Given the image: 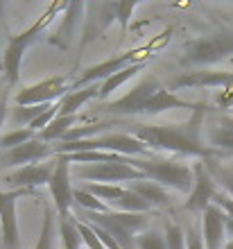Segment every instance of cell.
I'll use <instances>...</instances> for the list:
<instances>
[{
	"mask_svg": "<svg viewBox=\"0 0 233 249\" xmlns=\"http://www.w3.org/2000/svg\"><path fill=\"white\" fill-rule=\"evenodd\" d=\"M208 109L211 107L195 111L186 123L179 124H129V134L143 141L149 150L172 152V154H181V157H197L199 161L220 159L217 152L201 143L204 116Z\"/></svg>",
	"mask_w": 233,
	"mask_h": 249,
	"instance_id": "obj_1",
	"label": "cell"
},
{
	"mask_svg": "<svg viewBox=\"0 0 233 249\" xmlns=\"http://www.w3.org/2000/svg\"><path fill=\"white\" fill-rule=\"evenodd\" d=\"M66 5H68V2H52L46 12L41 14V18L34 20L27 30H23L20 34L9 36V41H7V46H5V53H2V71H5V79L9 86L18 84L20 66H23L25 53L41 39V34L46 32L48 25L54 20V16H57L59 12H64Z\"/></svg>",
	"mask_w": 233,
	"mask_h": 249,
	"instance_id": "obj_2",
	"label": "cell"
},
{
	"mask_svg": "<svg viewBox=\"0 0 233 249\" xmlns=\"http://www.w3.org/2000/svg\"><path fill=\"white\" fill-rule=\"evenodd\" d=\"M75 213L79 220L86 224H95L100 229L118 240L123 249L136 247V236L145 231L147 227V213H120V211H109V213H91V211H82L75 206Z\"/></svg>",
	"mask_w": 233,
	"mask_h": 249,
	"instance_id": "obj_3",
	"label": "cell"
},
{
	"mask_svg": "<svg viewBox=\"0 0 233 249\" xmlns=\"http://www.w3.org/2000/svg\"><path fill=\"white\" fill-rule=\"evenodd\" d=\"M131 168H136L145 175V179L156 181L163 188H175L183 195H190L195 186V172L190 165L177 161V159H136L131 157Z\"/></svg>",
	"mask_w": 233,
	"mask_h": 249,
	"instance_id": "obj_4",
	"label": "cell"
},
{
	"mask_svg": "<svg viewBox=\"0 0 233 249\" xmlns=\"http://www.w3.org/2000/svg\"><path fill=\"white\" fill-rule=\"evenodd\" d=\"M233 57V30H215L183 46L181 66H213Z\"/></svg>",
	"mask_w": 233,
	"mask_h": 249,
	"instance_id": "obj_5",
	"label": "cell"
},
{
	"mask_svg": "<svg viewBox=\"0 0 233 249\" xmlns=\"http://www.w3.org/2000/svg\"><path fill=\"white\" fill-rule=\"evenodd\" d=\"M72 177L86 184H113L120 186L131 181H143L145 175L129 163H82L72 168Z\"/></svg>",
	"mask_w": 233,
	"mask_h": 249,
	"instance_id": "obj_6",
	"label": "cell"
},
{
	"mask_svg": "<svg viewBox=\"0 0 233 249\" xmlns=\"http://www.w3.org/2000/svg\"><path fill=\"white\" fill-rule=\"evenodd\" d=\"M163 84L154 75H147L145 79H141L129 93H125L120 100H113L109 105H102V109L111 116H145V107L156 91H161Z\"/></svg>",
	"mask_w": 233,
	"mask_h": 249,
	"instance_id": "obj_7",
	"label": "cell"
},
{
	"mask_svg": "<svg viewBox=\"0 0 233 249\" xmlns=\"http://www.w3.org/2000/svg\"><path fill=\"white\" fill-rule=\"evenodd\" d=\"M143 57H145V54H141L138 50H127V53L118 54V57H109L107 61L89 66L71 84V91H79V89H86V86H91V84H102V82H107L109 77H113L116 72L125 71V68H129V66H134V64H141Z\"/></svg>",
	"mask_w": 233,
	"mask_h": 249,
	"instance_id": "obj_8",
	"label": "cell"
},
{
	"mask_svg": "<svg viewBox=\"0 0 233 249\" xmlns=\"http://www.w3.org/2000/svg\"><path fill=\"white\" fill-rule=\"evenodd\" d=\"M54 175L50 181V195L54 202L59 217L71 215V209H75V188H72L71 179H72V161L68 154H57L54 161Z\"/></svg>",
	"mask_w": 233,
	"mask_h": 249,
	"instance_id": "obj_9",
	"label": "cell"
},
{
	"mask_svg": "<svg viewBox=\"0 0 233 249\" xmlns=\"http://www.w3.org/2000/svg\"><path fill=\"white\" fill-rule=\"evenodd\" d=\"M71 91L68 79L64 75H54V77L41 79L32 86H25L16 93V107H36V105H54Z\"/></svg>",
	"mask_w": 233,
	"mask_h": 249,
	"instance_id": "obj_10",
	"label": "cell"
},
{
	"mask_svg": "<svg viewBox=\"0 0 233 249\" xmlns=\"http://www.w3.org/2000/svg\"><path fill=\"white\" fill-rule=\"evenodd\" d=\"M25 195H34V190H0V233H2V247L18 249L20 231L16 220V202Z\"/></svg>",
	"mask_w": 233,
	"mask_h": 249,
	"instance_id": "obj_11",
	"label": "cell"
},
{
	"mask_svg": "<svg viewBox=\"0 0 233 249\" xmlns=\"http://www.w3.org/2000/svg\"><path fill=\"white\" fill-rule=\"evenodd\" d=\"M50 157H57V150L52 143H43L41 138H34L25 145H18L14 150L0 152V168H25L43 161L46 163Z\"/></svg>",
	"mask_w": 233,
	"mask_h": 249,
	"instance_id": "obj_12",
	"label": "cell"
},
{
	"mask_svg": "<svg viewBox=\"0 0 233 249\" xmlns=\"http://www.w3.org/2000/svg\"><path fill=\"white\" fill-rule=\"evenodd\" d=\"M193 172H195V186L190 190V195H188L186 204H183V209L188 213H204V211L213 204L215 195L220 193L217 190V181L213 179V175L208 172L206 163L204 161H197L193 165Z\"/></svg>",
	"mask_w": 233,
	"mask_h": 249,
	"instance_id": "obj_13",
	"label": "cell"
},
{
	"mask_svg": "<svg viewBox=\"0 0 233 249\" xmlns=\"http://www.w3.org/2000/svg\"><path fill=\"white\" fill-rule=\"evenodd\" d=\"M118 23L116 18V2H86V16H84V34H82V43L79 50H84L93 39L109 25Z\"/></svg>",
	"mask_w": 233,
	"mask_h": 249,
	"instance_id": "obj_14",
	"label": "cell"
},
{
	"mask_svg": "<svg viewBox=\"0 0 233 249\" xmlns=\"http://www.w3.org/2000/svg\"><path fill=\"white\" fill-rule=\"evenodd\" d=\"M54 165L57 163H34V165H25L18 170L9 172L2 177L9 190H36L39 186H50L52 175H54Z\"/></svg>",
	"mask_w": 233,
	"mask_h": 249,
	"instance_id": "obj_15",
	"label": "cell"
},
{
	"mask_svg": "<svg viewBox=\"0 0 233 249\" xmlns=\"http://www.w3.org/2000/svg\"><path fill=\"white\" fill-rule=\"evenodd\" d=\"M233 89V72L231 71H199V72H181L170 82V91L175 93L179 89Z\"/></svg>",
	"mask_w": 233,
	"mask_h": 249,
	"instance_id": "obj_16",
	"label": "cell"
},
{
	"mask_svg": "<svg viewBox=\"0 0 233 249\" xmlns=\"http://www.w3.org/2000/svg\"><path fill=\"white\" fill-rule=\"evenodd\" d=\"M227 236V213L211 204L201 213V238L206 249H222V240Z\"/></svg>",
	"mask_w": 233,
	"mask_h": 249,
	"instance_id": "obj_17",
	"label": "cell"
},
{
	"mask_svg": "<svg viewBox=\"0 0 233 249\" xmlns=\"http://www.w3.org/2000/svg\"><path fill=\"white\" fill-rule=\"evenodd\" d=\"M206 143L220 154V159L233 154V118H222L215 127H211L206 131Z\"/></svg>",
	"mask_w": 233,
	"mask_h": 249,
	"instance_id": "obj_18",
	"label": "cell"
},
{
	"mask_svg": "<svg viewBox=\"0 0 233 249\" xmlns=\"http://www.w3.org/2000/svg\"><path fill=\"white\" fill-rule=\"evenodd\" d=\"M86 12V2H68L64 9V23L57 30L54 39H50L52 46L59 48H68L71 39L75 36V27H77V18Z\"/></svg>",
	"mask_w": 233,
	"mask_h": 249,
	"instance_id": "obj_19",
	"label": "cell"
},
{
	"mask_svg": "<svg viewBox=\"0 0 233 249\" xmlns=\"http://www.w3.org/2000/svg\"><path fill=\"white\" fill-rule=\"evenodd\" d=\"M95 98H100V84H91L79 91H68L59 100V116H77L79 109Z\"/></svg>",
	"mask_w": 233,
	"mask_h": 249,
	"instance_id": "obj_20",
	"label": "cell"
},
{
	"mask_svg": "<svg viewBox=\"0 0 233 249\" xmlns=\"http://www.w3.org/2000/svg\"><path fill=\"white\" fill-rule=\"evenodd\" d=\"M127 188L134 190L136 195H141L145 202L154 209V206H170L172 204V197L163 186H159L156 181H149V179H143V181H131L127 184Z\"/></svg>",
	"mask_w": 233,
	"mask_h": 249,
	"instance_id": "obj_21",
	"label": "cell"
},
{
	"mask_svg": "<svg viewBox=\"0 0 233 249\" xmlns=\"http://www.w3.org/2000/svg\"><path fill=\"white\" fill-rule=\"evenodd\" d=\"M79 123V116H57L48 124L46 131H41L39 138L43 143H61L66 138V134L71 129H75V124Z\"/></svg>",
	"mask_w": 233,
	"mask_h": 249,
	"instance_id": "obj_22",
	"label": "cell"
},
{
	"mask_svg": "<svg viewBox=\"0 0 233 249\" xmlns=\"http://www.w3.org/2000/svg\"><path fill=\"white\" fill-rule=\"evenodd\" d=\"M143 71H145V61L129 66V68H125V71L116 72V75H113V77H109L107 82H102V84H100V100H107L111 93L118 91L125 82H129L131 77H136L138 72H143Z\"/></svg>",
	"mask_w": 233,
	"mask_h": 249,
	"instance_id": "obj_23",
	"label": "cell"
},
{
	"mask_svg": "<svg viewBox=\"0 0 233 249\" xmlns=\"http://www.w3.org/2000/svg\"><path fill=\"white\" fill-rule=\"evenodd\" d=\"M84 188L89 190L91 195H95L97 199H100V202H104L107 206H111V211H113L116 202L125 195L127 186H113V184H86Z\"/></svg>",
	"mask_w": 233,
	"mask_h": 249,
	"instance_id": "obj_24",
	"label": "cell"
},
{
	"mask_svg": "<svg viewBox=\"0 0 233 249\" xmlns=\"http://www.w3.org/2000/svg\"><path fill=\"white\" fill-rule=\"evenodd\" d=\"M59 236H61L64 249H79V245L84 243V240H82V233H79V229H77V222H72L71 215L59 217Z\"/></svg>",
	"mask_w": 233,
	"mask_h": 249,
	"instance_id": "obj_25",
	"label": "cell"
},
{
	"mask_svg": "<svg viewBox=\"0 0 233 249\" xmlns=\"http://www.w3.org/2000/svg\"><path fill=\"white\" fill-rule=\"evenodd\" d=\"M34 138H39L36 131H32L30 127L25 129H12V131H5L2 136H0V152H7V150H14V147H18V145H25Z\"/></svg>",
	"mask_w": 233,
	"mask_h": 249,
	"instance_id": "obj_26",
	"label": "cell"
},
{
	"mask_svg": "<svg viewBox=\"0 0 233 249\" xmlns=\"http://www.w3.org/2000/svg\"><path fill=\"white\" fill-rule=\"evenodd\" d=\"M208 168V172L213 175V179L217 181V186H222L224 188V193H227L229 197H233V170L231 168H224V165H220V161L217 159H208V161H204Z\"/></svg>",
	"mask_w": 233,
	"mask_h": 249,
	"instance_id": "obj_27",
	"label": "cell"
},
{
	"mask_svg": "<svg viewBox=\"0 0 233 249\" xmlns=\"http://www.w3.org/2000/svg\"><path fill=\"white\" fill-rule=\"evenodd\" d=\"M116 211H120V213H147V211H152V206L141 195H136L134 190L127 188L125 195L116 202Z\"/></svg>",
	"mask_w": 233,
	"mask_h": 249,
	"instance_id": "obj_28",
	"label": "cell"
},
{
	"mask_svg": "<svg viewBox=\"0 0 233 249\" xmlns=\"http://www.w3.org/2000/svg\"><path fill=\"white\" fill-rule=\"evenodd\" d=\"M75 206L82 211H91V213H109L111 206H107L104 202H100L95 195H91L86 188L75 190Z\"/></svg>",
	"mask_w": 233,
	"mask_h": 249,
	"instance_id": "obj_29",
	"label": "cell"
},
{
	"mask_svg": "<svg viewBox=\"0 0 233 249\" xmlns=\"http://www.w3.org/2000/svg\"><path fill=\"white\" fill-rule=\"evenodd\" d=\"M52 245H54V211L46 209V213H43V224H41L39 240H36L34 249H52Z\"/></svg>",
	"mask_w": 233,
	"mask_h": 249,
	"instance_id": "obj_30",
	"label": "cell"
},
{
	"mask_svg": "<svg viewBox=\"0 0 233 249\" xmlns=\"http://www.w3.org/2000/svg\"><path fill=\"white\" fill-rule=\"evenodd\" d=\"M52 105H36V107H16L12 113V120L14 124H30L34 123V120L39 118V116H43V113L50 109Z\"/></svg>",
	"mask_w": 233,
	"mask_h": 249,
	"instance_id": "obj_31",
	"label": "cell"
},
{
	"mask_svg": "<svg viewBox=\"0 0 233 249\" xmlns=\"http://www.w3.org/2000/svg\"><path fill=\"white\" fill-rule=\"evenodd\" d=\"M136 247L138 249H168V245H165V236H161L159 231L145 229L143 233L136 236Z\"/></svg>",
	"mask_w": 233,
	"mask_h": 249,
	"instance_id": "obj_32",
	"label": "cell"
},
{
	"mask_svg": "<svg viewBox=\"0 0 233 249\" xmlns=\"http://www.w3.org/2000/svg\"><path fill=\"white\" fill-rule=\"evenodd\" d=\"M165 245L168 249H188V240H186V231L179 224L170 222L165 227Z\"/></svg>",
	"mask_w": 233,
	"mask_h": 249,
	"instance_id": "obj_33",
	"label": "cell"
},
{
	"mask_svg": "<svg viewBox=\"0 0 233 249\" xmlns=\"http://www.w3.org/2000/svg\"><path fill=\"white\" fill-rule=\"evenodd\" d=\"M136 7H138L136 0H120V2H116V18H118V25H120L123 32H127L129 18H131V14H134Z\"/></svg>",
	"mask_w": 233,
	"mask_h": 249,
	"instance_id": "obj_34",
	"label": "cell"
},
{
	"mask_svg": "<svg viewBox=\"0 0 233 249\" xmlns=\"http://www.w3.org/2000/svg\"><path fill=\"white\" fill-rule=\"evenodd\" d=\"M77 229H79V233H82V240H84V245H86L89 249H107V247L102 245V240L97 238V233L93 231L91 224L79 222V220H77Z\"/></svg>",
	"mask_w": 233,
	"mask_h": 249,
	"instance_id": "obj_35",
	"label": "cell"
},
{
	"mask_svg": "<svg viewBox=\"0 0 233 249\" xmlns=\"http://www.w3.org/2000/svg\"><path fill=\"white\" fill-rule=\"evenodd\" d=\"M213 204H215V206H220V209L224 211V213H227V215L233 220V197H229L227 193H222V190H220V193L215 195Z\"/></svg>",
	"mask_w": 233,
	"mask_h": 249,
	"instance_id": "obj_36",
	"label": "cell"
},
{
	"mask_svg": "<svg viewBox=\"0 0 233 249\" xmlns=\"http://www.w3.org/2000/svg\"><path fill=\"white\" fill-rule=\"evenodd\" d=\"M186 240H188V249H206L204 245V238L193 229V227H188L186 229Z\"/></svg>",
	"mask_w": 233,
	"mask_h": 249,
	"instance_id": "obj_37",
	"label": "cell"
},
{
	"mask_svg": "<svg viewBox=\"0 0 233 249\" xmlns=\"http://www.w3.org/2000/svg\"><path fill=\"white\" fill-rule=\"evenodd\" d=\"M5 118H7V93L0 98V127L5 124ZM2 136V134H0Z\"/></svg>",
	"mask_w": 233,
	"mask_h": 249,
	"instance_id": "obj_38",
	"label": "cell"
},
{
	"mask_svg": "<svg viewBox=\"0 0 233 249\" xmlns=\"http://www.w3.org/2000/svg\"><path fill=\"white\" fill-rule=\"evenodd\" d=\"M227 236H231V240H233V220L227 215Z\"/></svg>",
	"mask_w": 233,
	"mask_h": 249,
	"instance_id": "obj_39",
	"label": "cell"
},
{
	"mask_svg": "<svg viewBox=\"0 0 233 249\" xmlns=\"http://www.w3.org/2000/svg\"><path fill=\"white\" fill-rule=\"evenodd\" d=\"M2 14H5V2H0V18H2Z\"/></svg>",
	"mask_w": 233,
	"mask_h": 249,
	"instance_id": "obj_40",
	"label": "cell"
},
{
	"mask_svg": "<svg viewBox=\"0 0 233 249\" xmlns=\"http://www.w3.org/2000/svg\"><path fill=\"white\" fill-rule=\"evenodd\" d=\"M222 249H233V240H231V243H227V245H224V247H222Z\"/></svg>",
	"mask_w": 233,
	"mask_h": 249,
	"instance_id": "obj_41",
	"label": "cell"
},
{
	"mask_svg": "<svg viewBox=\"0 0 233 249\" xmlns=\"http://www.w3.org/2000/svg\"><path fill=\"white\" fill-rule=\"evenodd\" d=\"M227 159H233V154H229V157H227Z\"/></svg>",
	"mask_w": 233,
	"mask_h": 249,
	"instance_id": "obj_42",
	"label": "cell"
},
{
	"mask_svg": "<svg viewBox=\"0 0 233 249\" xmlns=\"http://www.w3.org/2000/svg\"><path fill=\"white\" fill-rule=\"evenodd\" d=\"M0 190H2V188H0Z\"/></svg>",
	"mask_w": 233,
	"mask_h": 249,
	"instance_id": "obj_43",
	"label": "cell"
}]
</instances>
